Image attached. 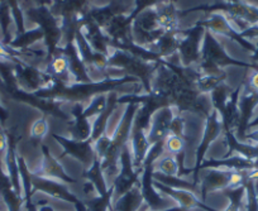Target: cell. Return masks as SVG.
I'll use <instances>...</instances> for the list:
<instances>
[{
  "mask_svg": "<svg viewBox=\"0 0 258 211\" xmlns=\"http://www.w3.org/2000/svg\"><path fill=\"white\" fill-rule=\"evenodd\" d=\"M138 109H140V104L129 103L125 111H124L123 116H121L120 123H119L115 131H114V135L111 136L110 146H109L104 158L101 160V168H103V172L105 175L106 180L108 178H113L114 180L116 177V175H118L120 155L129 143V138H131V133H132L133 121H135Z\"/></svg>",
  "mask_w": 258,
  "mask_h": 211,
  "instance_id": "6da1fadb",
  "label": "cell"
},
{
  "mask_svg": "<svg viewBox=\"0 0 258 211\" xmlns=\"http://www.w3.org/2000/svg\"><path fill=\"white\" fill-rule=\"evenodd\" d=\"M119 166L120 167H119L118 175L111 182V186L114 188L113 201L123 196L125 192H128L136 185H138L141 180V175L143 172V171L136 170L135 166H133V158L131 150H129V143L121 152Z\"/></svg>",
  "mask_w": 258,
  "mask_h": 211,
  "instance_id": "7a4b0ae2",
  "label": "cell"
},
{
  "mask_svg": "<svg viewBox=\"0 0 258 211\" xmlns=\"http://www.w3.org/2000/svg\"><path fill=\"white\" fill-rule=\"evenodd\" d=\"M223 130V121L222 116H220L219 111L213 109L212 113L207 116V124L204 128V134L203 138L200 139L199 147L195 150V156H197V163L194 167V180L192 182L199 183V168L202 163L204 162V157L207 155L208 150H209L210 145L214 142L215 139L220 135Z\"/></svg>",
  "mask_w": 258,
  "mask_h": 211,
  "instance_id": "3957f363",
  "label": "cell"
},
{
  "mask_svg": "<svg viewBox=\"0 0 258 211\" xmlns=\"http://www.w3.org/2000/svg\"><path fill=\"white\" fill-rule=\"evenodd\" d=\"M176 113L177 110L175 106H165L153 113L147 129V138L151 146L165 140L166 136L170 133L171 123H172Z\"/></svg>",
  "mask_w": 258,
  "mask_h": 211,
  "instance_id": "277c9868",
  "label": "cell"
},
{
  "mask_svg": "<svg viewBox=\"0 0 258 211\" xmlns=\"http://www.w3.org/2000/svg\"><path fill=\"white\" fill-rule=\"evenodd\" d=\"M53 138L56 139L57 143L63 147L64 155H70L78 161H80L86 168L90 167L93 165L94 160L96 158L95 152H94L93 140L88 139V140H75V139H66L57 134H52Z\"/></svg>",
  "mask_w": 258,
  "mask_h": 211,
  "instance_id": "5b68a950",
  "label": "cell"
},
{
  "mask_svg": "<svg viewBox=\"0 0 258 211\" xmlns=\"http://www.w3.org/2000/svg\"><path fill=\"white\" fill-rule=\"evenodd\" d=\"M141 192H142L145 203L151 211L166 210L167 207V198L162 197L161 193L153 186V166L143 167V172L140 180Z\"/></svg>",
  "mask_w": 258,
  "mask_h": 211,
  "instance_id": "8992f818",
  "label": "cell"
},
{
  "mask_svg": "<svg viewBox=\"0 0 258 211\" xmlns=\"http://www.w3.org/2000/svg\"><path fill=\"white\" fill-rule=\"evenodd\" d=\"M153 186L156 187V190L158 192L163 193L167 197L172 198L173 201H176L180 207L186 208V210H191V208H202L205 211H217L215 208L210 207V206L205 205L203 201H200V198L191 191L186 190H180V188H173L170 186H166L163 183L158 182V181L153 180Z\"/></svg>",
  "mask_w": 258,
  "mask_h": 211,
  "instance_id": "52a82bcc",
  "label": "cell"
},
{
  "mask_svg": "<svg viewBox=\"0 0 258 211\" xmlns=\"http://www.w3.org/2000/svg\"><path fill=\"white\" fill-rule=\"evenodd\" d=\"M129 147H131L129 150L132 153L133 166H135L136 170L143 171V163L147 157L151 145L148 142L147 130L136 121H133L132 133H131V138H129Z\"/></svg>",
  "mask_w": 258,
  "mask_h": 211,
  "instance_id": "ba28073f",
  "label": "cell"
},
{
  "mask_svg": "<svg viewBox=\"0 0 258 211\" xmlns=\"http://www.w3.org/2000/svg\"><path fill=\"white\" fill-rule=\"evenodd\" d=\"M42 153H43V161H42V165L39 167L38 172H33L34 175L51 178V180L59 181V182L63 183H76V181L64 171V168L62 167L58 160L51 155L48 148L44 145L42 146Z\"/></svg>",
  "mask_w": 258,
  "mask_h": 211,
  "instance_id": "9c48e42d",
  "label": "cell"
},
{
  "mask_svg": "<svg viewBox=\"0 0 258 211\" xmlns=\"http://www.w3.org/2000/svg\"><path fill=\"white\" fill-rule=\"evenodd\" d=\"M230 172L232 171L229 170H217V168L210 170L204 176L202 182H199L202 201L207 200L208 193L214 192V191L225 190L228 187V185H229Z\"/></svg>",
  "mask_w": 258,
  "mask_h": 211,
  "instance_id": "30bf717a",
  "label": "cell"
},
{
  "mask_svg": "<svg viewBox=\"0 0 258 211\" xmlns=\"http://www.w3.org/2000/svg\"><path fill=\"white\" fill-rule=\"evenodd\" d=\"M145 203L140 183L111 203V211H140Z\"/></svg>",
  "mask_w": 258,
  "mask_h": 211,
  "instance_id": "8fae6325",
  "label": "cell"
},
{
  "mask_svg": "<svg viewBox=\"0 0 258 211\" xmlns=\"http://www.w3.org/2000/svg\"><path fill=\"white\" fill-rule=\"evenodd\" d=\"M118 104V96L114 91H111L108 95V103H106V108L96 116V119L94 120L93 126H91V136L90 139L93 142H95L96 139L100 138L104 133L108 129L109 119H110L111 114H113L114 108Z\"/></svg>",
  "mask_w": 258,
  "mask_h": 211,
  "instance_id": "7c38bea8",
  "label": "cell"
},
{
  "mask_svg": "<svg viewBox=\"0 0 258 211\" xmlns=\"http://www.w3.org/2000/svg\"><path fill=\"white\" fill-rule=\"evenodd\" d=\"M75 116L73 125H71V136L75 140H88L91 136V125L89 119L84 116V108L80 104H76L73 109Z\"/></svg>",
  "mask_w": 258,
  "mask_h": 211,
  "instance_id": "4fadbf2b",
  "label": "cell"
},
{
  "mask_svg": "<svg viewBox=\"0 0 258 211\" xmlns=\"http://www.w3.org/2000/svg\"><path fill=\"white\" fill-rule=\"evenodd\" d=\"M83 176L88 182L93 183L98 195H104L108 191V181L101 168V161L98 157L94 160L93 165L84 172Z\"/></svg>",
  "mask_w": 258,
  "mask_h": 211,
  "instance_id": "5bb4252c",
  "label": "cell"
},
{
  "mask_svg": "<svg viewBox=\"0 0 258 211\" xmlns=\"http://www.w3.org/2000/svg\"><path fill=\"white\" fill-rule=\"evenodd\" d=\"M153 171L165 176H170V177H180V165H178L177 158L168 153H165L153 165Z\"/></svg>",
  "mask_w": 258,
  "mask_h": 211,
  "instance_id": "9a60e30c",
  "label": "cell"
},
{
  "mask_svg": "<svg viewBox=\"0 0 258 211\" xmlns=\"http://www.w3.org/2000/svg\"><path fill=\"white\" fill-rule=\"evenodd\" d=\"M113 186H109L108 191L104 195H98L93 198L84 200L88 211H111V203H113Z\"/></svg>",
  "mask_w": 258,
  "mask_h": 211,
  "instance_id": "2e32d148",
  "label": "cell"
},
{
  "mask_svg": "<svg viewBox=\"0 0 258 211\" xmlns=\"http://www.w3.org/2000/svg\"><path fill=\"white\" fill-rule=\"evenodd\" d=\"M106 103H108V96L104 95V94L96 95L90 101V104L84 109V116L88 119L93 118V116H98L106 108Z\"/></svg>",
  "mask_w": 258,
  "mask_h": 211,
  "instance_id": "e0dca14e",
  "label": "cell"
},
{
  "mask_svg": "<svg viewBox=\"0 0 258 211\" xmlns=\"http://www.w3.org/2000/svg\"><path fill=\"white\" fill-rule=\"evenodd\" d=\"M52 73L57 76H62L66 75L69 73V69H70V64H69V58H66L64 56H57L52 59L51 64Z\"/></svg>",
  "mask_w": 258,
  "mask_h": 211,
  "instance_id": "ac0fdd59",
  "label": "cell"
},
{
  "mask_svg": "<svg viewBox=\"0 0 258 211\" xmlns=\"http://www.w3.org/2000/svg\"><path fill=\"white\" fill-rule=\"evenodd\" d=\"M111 138L108 135V133H104L103 135L100 136L99 139H96L95 142L93 143L94 147V152H95V156L99 158V160H103L104 156H105L106 151H108L109 146H110Z\"/></svg>",
  "mask_w": 258,
  "mask_h": 211,
  "instance_id": "d6986e66",
  "label": "cell"
},
{
  "mask_svg": "<svg viewBox=\"0 0 258 211\" xmlns=\"http://www.w3.org/2000/svg\"><path fill=\"white\" fill-rule=\"evenodd\" d=\"M48 133V121L44 118L37 119L31 126V136L34 139H43Z\"/></svg>",
  "mask_w": 258,
  "mask_h": 211,
  "instance_id": "ffe728a7",
  "label": "cell"
},
{
  "mask_svg": "<svg viewBox=\"0 0 258 211\" xmlns=\"http://www.w3.org/2000/svg\"><path fill=\"white\" fill-rule=\"evenodd\" d=\"M8 134H7V131L3 128H0V157H3V160L7 153V150H8Z\"/></svg>",
  "mask_w": 258,
  "mask_h": 211,
  "instance_id": "44dd1931",
  "label": "cell"
},
{
  "mask_svg": "<svg viewBox=\"0 0 258 211\" xmlns=\"http://www.w3.org/2000/svg\"><path fill=\"white\" fill-rule=\"evenodd\" d=\"M243 142L247 143H254V145H258V128L253 129V130L245 131V134L243 135Z\"/></svg>",
  "mask_w": 258,
  "mask_h": 211,
  "instance_id": "7402d4cb",
  "label": "cell"
},
{
  "mask_svg": "<svg viewBox=\"0 0 258 211\" xmlns=\"http://www.w3.org/2000/svg\"><path fill=\"white\" fill-rule=\"evenodd\" d=\"M248 86L254 91H258V69H255L254 73L250 75L249 80H248Z\"/></svg>",
  "mask_w": 258,
  "mask_h": 211,
  "instance_id": "603a6c76",
  "label": "cell"
},
{
  "mask_svg": "<svg viewBox=\"0 0 258 211\" xmlns=\"http://www.w3.org/2000/svg\"><path fill=\"white\" fill-rule=\"evenodd\" d=\"M13 51H9V48H7L2 41H0V58H13Z\"/></svg>",
  "mask_w": 258,
  "mask_h": 211,
  "instance_id": "cb8c5ba5",
  "label": "cell"
},
{
  "mask_svg": "<svg viewBox=\"0 0 258 211\" xmlns=\"http://www.w3.org/2000/svg\"><path fill=\"white\" fill-rule=\"evenodd\" d=\"M7 118H8V111H7L6 109L2 106V104H0V125H3L4 121L7 120Z\"/></svg>",
  "mask_w": 258,
  "mask_h": 211,
  "instance_id": "d4e9b609",
  "label": "cell"
},
{
  "mask_svg": "<svg viewBox=\"0 0 258 211\" xmlns=\"http://www.w3.org/2000/svg\"><path fill=\"white\" fill-rule=\"evenodd\" d=\"M38 211H54V208L52 207V206H49L48 203H46V205L41 206V207H39V210H38Z\"/></svg>",
  "mask_w": 258,
  "mask_h": 211,
  "instance_id": "484cf974",
  "label": "cell"
},
{
  "mask_svg": "<svg viewBox=\"0 0 258 211\" xmlns=\"http://www.w3.org/2000/svg\"><path fill=\"white\" fill-rule=\"evenodd\" d=\"M257 2H258V0H257Z\"/></svg>",
  "mask_w": 258,
  "mask_h": 211,
  "instance_id": "4316f807",
  "label": "cell"
}]
</instances>
